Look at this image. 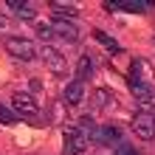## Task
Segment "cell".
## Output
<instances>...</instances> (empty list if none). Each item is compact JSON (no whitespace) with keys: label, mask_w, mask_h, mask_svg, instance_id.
Returning <instances> with one entry per match:
<instances>
[{"label":"cell","mask_w":155,"mask_h":155,"mask_svg":"<svg viewBox=\"0 0 155 155\" xmlns=\"http://www.w3.org/2000/svg\"><path fill=\"white\" fill-rule=\"evenodd\" d=\"M6 51L12 54L14 59H20V62H31L37 57V45L31 40H25V37H8L6 40Z\"/></svg>","instance_id":"obj_1"},{"label":"cell","mask_w":155,"mask_h":155,"mask_svg":"<svg viewBox=\"0 0 155 155\" xmlns=\"http://www.w3.org/2000/svg\"><path fill=\"white\" fill-rule=\"evenodd\" d=\"M62 141H65V155H82L87 150V135L79 130V127H65L62 130Z\"/></svg>","instance_id":"obj_2"},{"label":"cell","mask_w":155,"mask_h":155,"mask_svg":"<svg viewBox=\"0 0 155 155\" xmlns=\"http://www.w3.org/2000/svg\"><path fill=\"white\" fill-rule=\"evenodd\" d=\"M12 107H14V113L23 116V118H34V116L40 113L37 99H34L31 93H25V90H17V93L12 96Z\"/></svg>","instance_id":"obj_3"},{"label":"cell","mask_w":155,"mask_h":155,"mask_svg":"<svg viewBox=\"0 0 155 155\" xmlns=\"http://www.w3.org/2000/svg\"><path fill=\"white\" fill-rule=\"evenodd\" d=\"M107 12H133V14H144L150 6H155V0H104L102 3Z\"/></svg>","instance_id":"obj_4"},{"label":"cell","mask_w":155,"mask_h":155,"mask_svg":"<svg viewBox=\"0 0 155 155\" xmlns=\"http://www.w3.org/2000/svg\"><path fill=\"white\" fill-rule=\"evenodd\" d=\"M133 130H135V135H138L141 141H152V138H155V116H152L150 110L135 113V118H133Z\"/></svg>","instance_id":"obj_5"},{"label":"cell","mask_w":155,"mask_h":155,"mask_svg":"<svg viewBox=\"0 0 155 155\" xmlns=\"http://www.w3.org/2000/svg\"><path fill=\"white\" fill-rule=\"evenodd\" d=\"M40 54H42L45 65H48V71H51L54 76H65V74H68V59L62 57V51L51 48V45H45V48H42Z\"/></svg>","instance_id":"obj_6"},{"label":"cell","mask_w":155,"mask_h":155,"mask_svg":"<svg viewBox=\"0 0 155 155\" xmlns=\"http://www.w3.org/2000/svg\"><path fill=\"white\" fill-rule=\"evenodd\" d=\"M127 82H138V85H152V65L147 59H133Z\"/></svg>","instance_id":"obj_7"},{"label":"cell","mask_w":155,"mask_h":155,"mask_svg":"<svg viewBox=\"0 0 155 155\" xmlns=\"http://www.w3.org/2000/svg\"><path fill=\"white\" fill-rule=\"evenodd\" d=\"M51 28H54V34H57V37L68 40V42H76V40H79V28H76V23H74V20H65V17H54Z\"/></svg>","instance_id":"obj_8"},{"label":"cell","mask_w":155,"mask_h":155,"mask_svg":"<svg viewBox=\"0 0 155 155\" xmlns=\"http://www.w3.org/2000/svg\"><path fill=\"white\" fill-rule=\"evenodd\" d=\"M127 85H130L135 102H138L141 107H155V90H152V85H138V82H127Z\"/></svg>","instance_id":"obj_9"},{"label":"cell","mask_w":155,"mask_h":155,"mask_svg":"<svg viewBox=\"0 0 155 155\" xmlns=\"http://www.w3.org/2000/svg\"><path fill=\"white\" fill-rule=\"evenodd\" d=\"M62 102L65 104H82L85 102V82H79V79H74V82H68V87L62 90Z\"/></svg>","instance_id":"obj_10"},{"label":"cell","mask_w":155,"mask_h":155,"mask_svg":"<svg viewBox=\"0 0 155 155\" xmlns=\"http://www.w3.org/2000/svg\"><path fill=\"white\" fill-rule=\"evenodd\" d=\"M48 6H51V12L57 17H65V20H74V17L79 14V6L71 3V0H51Z\"/></svg>","instance_id":"obj_11"},{"label":"cell","mask_w":155,"mask_h":155,"mask_svg":"<svg viewBox=\"0 0 155 155\" xmlns=\"http://www.w3.org/2000/svg\"><path fill=\"white\" fill-rule=\"evenodd\" d=\"M6 6L12 8V14H17L20 20H34V17H37V8L31 3H25V0H6Z\"/></svg>","instance_id":"obj_12"},{"label":"cell","mask_w":155,"mask_h":155,"mask_svg":"<svg viewBox=\"0 0 155 155\" xmlns=\"http://www.w3.org/2000/svg\"><path fill=\"white\" fill-rule=\"evenodd\" d=\"M90 76H93V59L85 54V57L79 59V65H76V79L79 82H87Z\"/></svg>","instance_id":"obj_13"},{"label":"cell","mask_w":155,"mask_h":155,"mask_svg":"<svg viewBox=\"0 0 155 155\" xmlns=\"http://www.w3.org/2000/svg\"><path fill=\"white\" fill-rule=\"evenodd\" d=\"M93 37H96L99 42H102V45H104V48L110 51V54H121V45H118V42L110 37V34H104L102 28H96V31H93Z\"/></svg>","instance_id":"obj_14"},{"label":"cell","mask_w":155,"mask_h":155,"mask_svg":"<svg viewBox=\"0 0 155 155\" xmlns=\"http://www.w3.org/2000/svg\"><path fill=\"white\" fill-rule=\"evenodd\" d=\"M93 102H96V107H116V99H113L110 90H96Z\"/></svg>","instance_id":"obj_15"},{"label":"cell","mask_w":155,"mask_h":155,"mask_svg":"<svg viewBox=\"0 0 155 155\" xmlns=\"http://www.w3.org/2000/svg\"><path fill=\"white\" fill-rule=\"evenodd\" d=\"M37 37L40 40H45V42H51L57 34H54V28H51V23H37Z\"/></svg>","instance_id":"obj_16"},{"label":"cell","mask_w":155,"mask_h":155,"mask_svg":"<svg viewBox=\"0 0 155 155\" xmlns=\"http://www.w3.org/2000/svg\"><path fill=\"white\" fill-rule=\"evenodd\" d=\"M0 124H17V113H12L8 107L0 104Z\"/></svg>","instance_id":"obj_17"},{"label":"cell","mask_w":155,"mask_h":155,"mask_svg":"<svg viewBox=\"0 0 155 155\" xmlns=\"http://www.w3.org/2000/svg\"><path fill=\"white\" fill-rule=\"evenodd\" d=\"M3 28H8V20H6V17H0V31H3Z\"/></svg>","instance_id":"obj_18"}]
</instances>
